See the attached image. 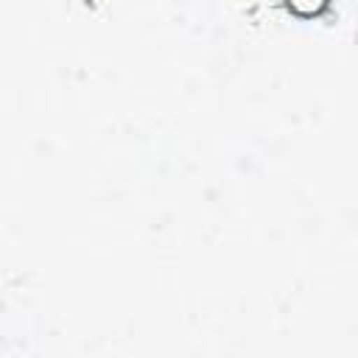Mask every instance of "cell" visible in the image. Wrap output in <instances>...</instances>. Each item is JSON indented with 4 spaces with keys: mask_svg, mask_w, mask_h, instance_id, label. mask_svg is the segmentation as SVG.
<instances>
[{
    "mask_svg": "<svg viewBox=\"0 0 358 358\" xmlns=\"http://www.w3.org/2000/svg\"><path fill=\"white\" fill-rule=\"evenodd\" d=\"M324 3L327 0H288V6H294V11L299 14H316L324 8Z\"/></svg>",
    "mask_w": 358,
    "mask_h": 358,
    "instance_id": "1",
    "label": "cell"
}]
</instances>
